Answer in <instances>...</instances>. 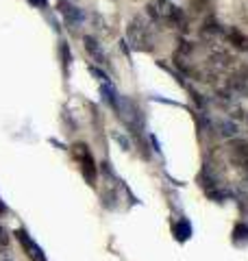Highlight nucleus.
I'll list each match as a JSON object with an SVG mask.
<instances>
[{
    "instance_id": "obj_1",
    "label": "nucleus",
    "mask_w": 248,
    "mask_h": 261,
    "mask_svg": "<svg viewBox=\"0 0 248 261\" xmlns=\"http://www.w3.org/2000/svg\"><path fill=\"white\" fill-rule=\"evenodd\" d=\"M127 37L131 48H135V50H153V35L146 24H142V20H135L129 24Z\"/></svg>"
},
{
    "instance_id": "obj_2",
    "label": "nucleus",
    "mask_w": 248,
    "mask_h": 261,
    "mask_svg": "<svg viewBox=\"0 0 248 261\" xmlns=\"http://www.w3.org/2000/svg\"><path fill=\"white\" fill-rule=\"evenodd\" d=\"M74 154H77V159H79V166H81V172H83V176H85V181L94 185V181H96V161L92 157V152H89V148L85 144H77L74 146Z\"/></svg>"
},
{
    "instance_id": "obj_3",
    "label": "nucleus",
    "mask_w": 248,
    "mask_h": 261,
    "mask_svg": "<svg viewBox=\"0 0 248 261\" xmlns=\"http://www.w3.org/2000/svg\"><path fill=\"white\" fill-rule=\"evenodd\" d=\"M18 242L22 244V248H24V252H27V257L31 259V261H46V255H44V250L39 248V244L31 238V235L24 231V228H20L18 233Z\"/></svg>"
},
{
    "instance_id": "obj_4",
    "label": "nucleus",
    "mask_w": 248,
    "mask_h": 261,
    "mask_svg": "<svg viewBox=\"0 0 248 261\" xmlns=\"http://www.w3.org/2000/svg\"><path fill=\"white\" fill-rule=\"evenodd\" d=\"M57 9L61 11L65 22L74 24V27H79V24L85 20V13H83V9H81V7H77V5H72L70 0H59V3H57Z\"/></svg>"
},
{
    "instance_id": "obj_5",
    "label": "nucleus",
    "mask_w": 248,
    "mask_h": 261,
    "mask_svg": "<svg viewBox=\"0 0 248 261\" xmlns=\"http://www.w3.org/2000/svg\"><path fill=\"white\" fill-rule=\"evenodd\" d=\"M83 44H85V50L89 53V57H92L96 63H101V65L107 63V55H105V50H103V46L98 44L92 35H85V37H83Z\"/></svg>"
},
{
    "instance_id": "obj_6",
    "label": "nucleus",
    "mask_w": 248,
    "mask_h": 261,
    "mask_svg": "<svg viewBox=\"0 0 248 261\" xmlns=\"http://www.w3.org/2000/svg\"><path fill=\"white\" fill-rule=\"evenodd\" d=\"M101 94H103V100L109 105L111 109L118 111V107H120V96H118V89L113 87L111 81H109V83H101Z\"/></svg>"
},
{
    "instance_id": "obj_7",
    "label": "nucleus",
    "mask_w": 248,
    "mask_h": 261,
    "mask_svg": "<svg viewBox=\"0 0 248 261\" xmlns=\"http://www.w3.org/2000/svg\"><path fill=\"white\" fill-rule=\"evenodd\" d=\"M172 231H175V235H177V240H189V235H192V226H189V222L183 218V220H179V222L172 226Z\"/></svg>"
},
{
    "instance_id": "obj_8",
    "label": "nucleus",
    "mask_w": 248,
    "mask_h": 261,
    "mask_svg": "<svg viewBox=\"0 0 248 261\" xmlns=\"http://www.w3.org/2000/svg\"><path fill=\"white\" fill-rule=\"evenodd\" d=\"M242 238L248 240V226H246V224H237V226H235V231H233V240L239 242Z\"/></svg>"
},
{
    "instance_id": "obj_9",
    "label": "nucleus",
    "mask_w": 248,
    "mask_h": 261,
    "mask_svg": "<svg viewBox=\"0 0 248 261\" xmlns=\"http://www.w3.org/2000/svg\"><path fill=\"white\" fill-rule=\"evenodd\" d=\"M5 246H9V233L0 226V248H5Z\"/></svg>"
},
{
    "instance_id": "obj_10",
    "label": "nucleus",
    "mask_w": 248,
    "mask_h": 261,
    "mask_svg": "<svg viewBox=\"0 0 248 261\" xmlns=\"http://www.w3.org/2000/svg\"><path fill=\"white\" fill-rule=\"evenodd\" d=\"M9 214V209H7V205L3 202V198H0V216H7Z\"/></svg>"
},
{
    "instance_id": "obj_11",
    "label": "nucleus",
    "mask_w": 248,
    "mask_h": 261,
    "mask_svg": "<svg viewBox=\"0 0 248 261\" xmlns=\"http://www.w3.org/2000/svg\"><path fill=\"white\" fill-rule=\"evenodd\" d=\"M29 3H33L35 7H46V0H29Z\"/></svg>"
}]
</instances>
